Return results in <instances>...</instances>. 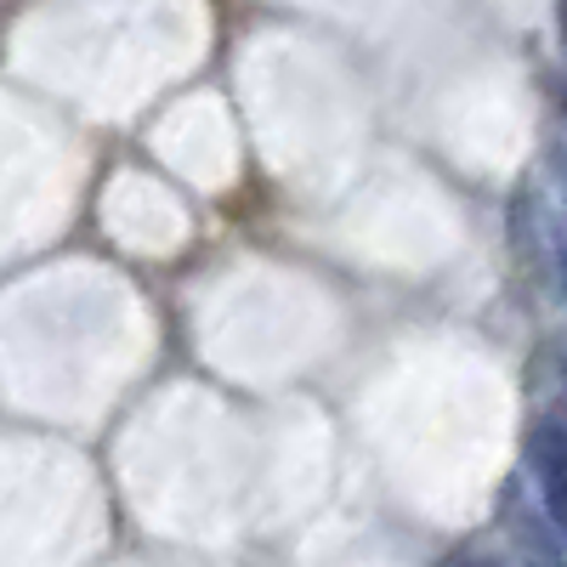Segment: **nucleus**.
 Instances as JSON below:
<instances>
[{
  "label": "nucleus",
  "mask_w": 567,
  "mask_h": 567,
  "mask_svg": "<svg viewBox=\"0 0 567 567\" xmlns=\"http://www.w3.org/2000/svg\"><path fill=\"white\" fill-rule=\"evenodd\" d=\"M528 471H534L545 523L567 545V425L561 420H534V432H528Z\"/></svg>",
  "instance_id": "nucleus-1"
},
{
  "label": "nucleus",
  "mask_w": 567,
  "mask_h": 567,
  "mask_svg": "<svg viewBox=\"0 0 567 567\" xmlns=\"http://www.w3.org/2000/svg\"><path fill=\"white\" fill-rule=\"evenodd\" d=\"M556 103H561V120H567V85H556Z\"/></svg>",
  "instance_id": "nucleus-2"
}]
</instances>
